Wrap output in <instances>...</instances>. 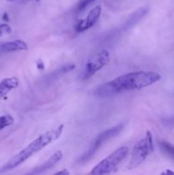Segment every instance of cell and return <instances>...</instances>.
I'll list each match as a JSON object with an SVG mask.
<instances>
[{
  "label": "cell",
  "instance_id": "obj_2",
  "mask_svg": "<svg viewBox=\"0 0 174 175\" xmlns=\"http://www.w3.org/2000/svg\"><path fill=\"white\" fill-rule=\"evenodd\" d=\"M63 130H64V125L61 124L55 129L40 134L37 139H35L33 142L30 143L26 148H24L22 150H21L20 152L15 155L4 166H2L0 168V173L17 168L18 166L22 164L23 162H25L27 159H29L30 157L33 156L34 154L39 152L45 147L56 141L62 136Z\"/></svg>",
  "mask_w": 174,
  "mask_h": 175
},
{
  "label": "cell",
  "instance_id": "obj_1",
  "mask_svg": "<svg viewBox=\"0 0 174 175\" xmlns=\"http://www.w3.org/2000/svg\"><path fill=\"white\" fill-rule=\"evenodd\" d=\"M161 75L154 71H137L122 74L96 88L95 95L100 98L119 94L124 91L140 90L158 82Z\"/></svg>",
  "mask_w": 174,
  "mask_h": 175
},
{
  "label": "cell",
  "instance_id": "obj_7",
  "mask_svg": "<svg viewBox=\"0 0 174 175\" xmlns=\"http://www.w3.org/2000/svg\"><path fill=\"white\" fill-rule=\"evenodd\" d=\"M101 13H102V6L101 5H96L90 11L86 18L84 20H80L79 22L75 25L74 29L77 33H82L85 30L90 29L95 25L98 19L100 17Z\"/></svg>",
  "mask_w": 174,
  "mask_h": 175
},
{
  "label": "cell",
  "instance_id": "obj_20",
  "mask_svg": "<svg viewBox=\"0 0 174 175\" xmlns=\"http://www.w3.org/2000/svg\"><path fill=\"white\" fill-rule=\"evenodd\" d=\"M168 173H170V174H174V172H172V171H169V170H167V171H166L165 173H163V174H168Z\"/></svg>",
  "mask_w": 174,
  "mask_h": 175
},
{
  "label": "cell",
  "instance_id": "obj_9",
  "mask_svg": "<svg viewBox=\"0 0 174 175\" xmlns=\"http://www.w3.org/2000/svg\"><path fill=\"white\" fill-rule=\"evenodd\" d=\"M27 44L21 40L0 43V52H13V51H26Z\"/></svg>",
  "mask_w": 174,
  "mask_h": 175
},
{
  "label": "cell",
  "instance_id": "obj_21",
  "mask_svg": "<svg viewBox=\"0 0 174 175\" xmlns=\"http://www.w3.org/2000/svg\"><path fill=\"white\" fill-rule=\"evenodd\" d=\"M8 2H13V1H15V0H7Z\"/></svg>",
  "mask_w": 174,
  "mask_h": 175
},
{
  "label": "cell",
  "instance_id": "obj_4",
  "mask_svg": "<svg viewBox=\"0 0 174 175\" xmlns=\"http://www.w3.org/2000/svg\"><path fill=\"white\" fill-rule=\"evenodd\" d=\"M154 151V143H153V136L150 131H146L145 136L141 139L134 146L129 164L127 168L129 170L137 168L139 167L147 157L150 156V154Z\"/></svg>",
  "mask_w": 174,
  "mask_h": 175
},
{
  "label": "cell",
  "instance_id": "obj_15",
  "mask_svg": "<svg viewBox=\"0 0 174 175\" xmlns=\"http://www.w3.org/2000/svg\"><path fill=\"white\" fill-rule=\"evenodd\" d=\"M95 1H96V0H80L79 3L78 4V6H77V10L79 12H82L83 10H85L89 5L94 3Z\"/></svg>",
  "mask_w": 174,
  "mask_h": 175
},
{
  "label": "cell",
  "instance_id": "obj_6",
  "mask_svg": "<svg viewBox=\"0 0 174 175\" xmlns=\"http://www.w3.org/2000/svg\"><path fill=\"white\" fill-rule=\"evenodd\" d=\"M109 52L107 50H102L91 56L85 63V69L82 73V79L86 80L92 77L107 64L109 61Z\"/></svg>",
  "mask_w": 174,
  "mask_h": 175
},
{
  "label": "cell",
  "instance_id": "obj_11",
  "mask_svg": "<svg viewBox=\"0 0 174 175\" xmlns=\"http://www.w3.org/2000/svg\"><path fill=\"white\" fill-rule=\"evenodd\" d=\"M147 13H148V9H146V8H140L139 10H136L129 18L127 19V21L125 23V27L130 28L131 27L136 25Z\"/></svg>",
  "mask_w": 174,
  "mask_h": 175
},
{
  "label": "cell",
  "instance_id": "obj_10",
  "mask_svg": "<svg viewBox=\"0 0 174 175\" xmlns=\"http://www.w3.org/2000/svg\"><path fill=\"white\" fill-rule=\"evenodd\" d=\"M19 86V80L16 77L5 78L0 81V98L7 95L10 91Z\"/></svg>",
  "mask_w": 174,
  "mask_h": 175
},
{
  "label": "cell",
  "instance_id": "obj_17",
  "mask_svg": "<svg viewBox=\"0 0 174 175\" xmlns=\"http://www.w3.org/2000/svg\"><path fill=\"white\" fill-rule=\"evenodd\" d=\"M55 174H60V175H69L70 174V173H69V171L67 170V169H63V170H61V171L57 172V173H56Z\"/></svg>",
  "mask_w": 174,
  "mask_h": 175
},
{
  "label": "cell",
  "instance_id": "obj_8",
  "mask_svg": "<svg viewBox=\"0 0 174 175\" xmlns=\"http://www.w3.org/2000/svg\"><path fill=\"white\" fill-rule=\"evenodd\" d=\"M63 158V152L62 150H57L55 153L52 155L49 158L48 160H46L45 162H43L42 164L34 168V170H32L31 173L33 174H40L44 173L45 172L49 171L50 169L53 168L56 164H58V162L62 160Z\"/></svg>",
  "mask_w": 174,
  "mask_h": 175
},
{
  "label": "cell",
  "instance_id": "obj_3",
  "mask_svg": "<svg viewBox=\"0 0 174 175\" xmlns=\"http://www.w3.org/2000/svg\"><path fill=\"white\" fill-rule=\"evenodd\" d=\"M129 153V148L127 146H121L109 154L107 156L101 160L96 165L92 170L90 172V174L102 175L113 173L118 170L119 166L125 160Z\"/></svg>",
  "mask_w": 174,
  "mask_h": 175
},
{
  "label": "cell",
  "instance_id": "obj_16",
  "mask_svg": "<svg viewBox=\"0 0 174 175\" xmlns=\"http://www.w3.org/2000/svg\"><path fill=\"white\" fill-rule=\"evenodd\" d=\"M12 33V28L10 26L8 25L6 23L4 24H0V37L10 34Z\"/></svg>",
  "mask_w": 174,
  "mask_h": 175
},
{
  "label": "cell",
  "instance_id": "obj_13",
  "mask_svg": "<svg viewBox=\"0 0 174 175\" xmlns=\"http://www.w3.org/2000/svg\"><path fill=\"white\" fill-rule=\"evenodd\" d=\"M14 122H15L14 117L10 115H9V114L0 116V131H2L3 129L7 127L13 125Z\"/></svg>",
  "mask_w": 174,
  "mask_h": 175
},
{
  "label": "cell",
  "instance_id": "obj_18",
  "mask_svg": "<svg viewBox=\"0 0 174 175\" xmlns=\"http://www.w3.org/2000/svg\"><path fill=\"white\" fill-rule=\"evenodd\" d=\"M37 68L38 69H45V65H44V62H42V60H38L37 62Z\"/></svg>",
  "mask_w": 174,
  "mask_h": 175
},
{
  "label": "cell",
  "instance_id": "obj_5",
  "mask_svg": "<svg viewBox=\"0 0 174 175\" xmlns=\"http://www.w3.org/2000/svg\"><path fill=\"white\" fill-rule=\"evenodd\" d=\"M124 127H125V125L122 123V124H119L114 127H111L109 129L105 130V131H102L100 134L96 137V139L93 141L88 150L82 156L80 160H79L80 162H85V161H87L88 160H90L94 156V154L96 153L102 146L105 144L108 140H110L113 138L118 136L122 131V130L124 129Z\"/></svg>",
  "mask_w": 174,
  "mask_h": 175
},
{
  "label": "cell",
  "instance_id": "obj_14",
  "mask_svg": "<svg viewBox=\"0 0 174 175\" xmlns=\"http://www.w3.org/2000/svg\"><path fill=\"white\" fill-rule=\"evenodd\" d=\"M75 69V65L74 64H67V65H63L62 67H60L59 69L56 70L54 73H52V77H55V78H58L61 75H63L66 73L70 72L73 69Z\"/></svg>",
  "mask_w": 174,
  "mask_h": 175
},
{
  "label": "cell",
  "instance_id": "obj_12",
  "mask_svg": "<svg viewBox=\"0 0 174 175\" xmlns=\"http://www.w3.org/2000/svg\"><path fill=\"white\" fill-rule=\"evenodd\" d=\"M160 149L162 150L164 154H166L167 156H169L171 159L174 160V145L167 141H160L159 142Z\"/></svg>",
  "mask_w": 174,
  "mask_h": 175
},
{
  "label": "cell",
  "instance_id": "obj_19",
  "mask_svg": "<svg viewBox=\"0 0 174 175\" xmlns=\"http://www.w3.org/2000/svg\"><path fill=\"white\" fill-rule=\"evenodd\" d=\"M3 20L5 21V22H9V15H8L7 13H4V15H3Z\"/></svg>",
  "mask_w": 174,
  "mask_h": 175
}]
</instances>
